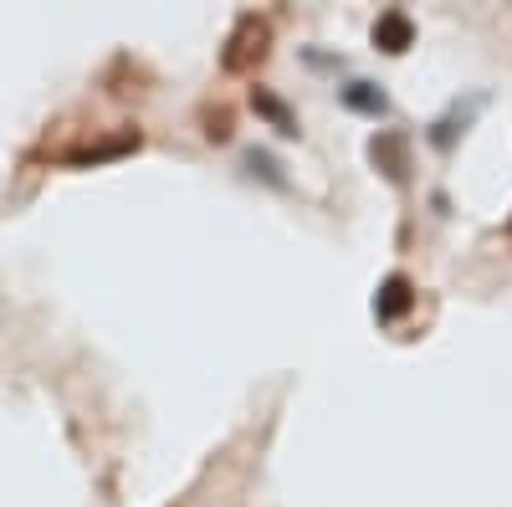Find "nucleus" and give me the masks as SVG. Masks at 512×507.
Here are the masks:
<instances>
[{"label": "nucleus", "instance_id": "f257e3e1", "mask_svg": "<svg viewBox=\"0 0 512 507\" xmlns=\"http://www.w3.org/2000/svg\"><path fill=\"white\" fill-rule=\"evenodd\" d=\"M262 52H267V21H262V16H241L236 31L226 36L221 67H226V72H246L251 62H262Z\"/></svg>", "mask_w": 512, "mask_h": 507}, {"label": "nucleus", "instance_id": "f03ea898", "mask_svg": "<svg viewBox=\"0 0 512 507\" xmlns=\"http://www.w3.org/2000/svg\"><path fill=\"white\" fill-rule=\"evenodd\" d=\"M410 303H415L410 282H405V277H384V287L374 292V318H379V323H395V318L410 313Z\"/></svg>", "mask_w": 512, "mask_h": 507}, {"label": "nucleus", "instance_id": "7ed1b4c3", "mask_svg": "<svg viewBox=\"0 0 512 507\" xmlns=\"http://www.w3.org/2000/svg\"><path fill=\"white\" fill-rule=\"evenodd\" d=\"M410 36H415V26H410L405 11H384V16L374 21V47H379V52H405Z\"/></svg>", "mask_w": 512, "mask_h": 507}, {"label": "nucleus", "instance_id": "20e7f679", "mask_svg": "<svg viewBox=\"0 0 512 507\" xmlns=\"http://www.w3.org/2000/svg\"><path fill=\"white\" fill-rule=\"evenodd\" d=\"M251 108H256V113H262V118L272 123V129H277V134H287V139L297 134V118H292V108H287L282 98H272L267 88H251Z\"/></svg>", "mask_w": 512, "mask_h": 507}, {"label": "nucleus", "instance_id": "39448f33", "mask_svg": "<svg viewBox=\"0 0 512 507\" xmlns=\"http://www.w3.org/2000/svg\"><path fill=\"white\" fill-rule=\"evenodd\" d=\"M369 154H374V164H379L390 180H405V144H400V134H379V139L369 144Z\"/></svg>", "mask_w": 512, "mask_h": 507}, {"label": "nucleus", "instance_id": "423d86ee", "mask_svg": "<svg viewBox=\"0 0 512 507\" xmlns=\"http://www.w3.org/2000/svg\"><path fill=\"white\" fill-rule=\"evenodd\" d=\"M338 98H344V108H354V113H369V118H379L384 108H390V98H384V93L374 88V82H349V88L338 93Z\"/></svg>", "mask_w": 512, "mask_h": 507}, {"label": "nucleus", "instance_id": "0eeeda50", "mask_svg": "<svg viewBox=\"0 0 512 507\" xmlns=\"http://www.w3.org/2000/svg\"><path fill=\"white\" fill-rule=\"evenodd\" d=\"M246 169H251V175H262L267 185H287V175H282V164L272 159V154H262V149H246Z\"/></svg>", "mask_w": 512, "mask_h": 507}, {"label": "nucleus", "instance_id": "6e6552de", "mask_svg": "<svg viewBox=\"0 0 512 507\" xmlns=\"http://www.w3.org/2000/svg\"><path fill=\"white\" fill-rule=\"evenodd\" d=\"M128 149H139V134H123V139H113V144H98V149L77 154V159L88 164V159H113V154H128Z\"/></svg>", "mask_w": 512, "mask_h": 507}, {"label": "nucleus", "instance_id": "1a4fd4ad", "mask_svg": "<svg viewBox=\"0 0 512 507\" xmlns=\"http://www.w3.org/2000/svg\"><path fill=\"white\" fill-rule=\"evenodd\" d=\"M205 134L216 139V144H226V139H231V118H226V113H221V118H210V129H205Z\"/></svg>", "mask_w": 512, "mask_h": 507}]
</instances>
